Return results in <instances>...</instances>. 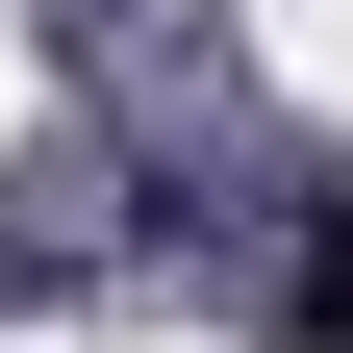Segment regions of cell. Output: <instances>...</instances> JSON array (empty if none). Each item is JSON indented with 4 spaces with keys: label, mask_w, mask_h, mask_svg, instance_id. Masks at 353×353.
<instances>
[{
    "label": "cell",
    "mask_w": 353,
    "mask_h": 353,
    "mask_svg": "<svg viewBox=\"0 0 353 353\" xmlns=\"http://www.w3.org/2000/svg\"><path fill=\"white\" fill-rule=\"evenodd\" d=\"M303 353H353V176H328V228H303Z\"/></svg>",
    "instance_id": "1"
}]
</instances>
